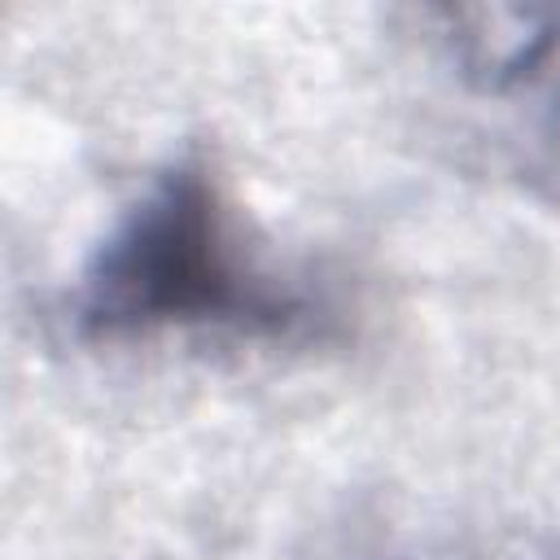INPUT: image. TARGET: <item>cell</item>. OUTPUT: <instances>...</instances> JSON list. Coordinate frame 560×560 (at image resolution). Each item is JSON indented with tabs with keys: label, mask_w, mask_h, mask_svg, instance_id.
Wrapping results in <instances>:
<instances>
[{
	"label": "cell",
	"mask_w": 560,
	"mask_h": 560,
	"mask_svg": "<svg viewBox=\"0 0 560 560\" xmlns=\"http://www.w3.org/2000/svg\"><path fill=\"white\" fill-rule=\"evenodd\" d=\"M70 319L96 341L171 328L293 341L315 328L319 302L245 241L201 162H171L88 254Z\"/></svg>",
	"instance_id": "6da1fadb"
},
{
	"label": "cell",
	"mask_w": 560,
	"mask_h": 560,
	"mask_svg": "<svg viewBox=\"0 0 560 560\" xmlns=\"http://www.w3.org/2000/svg\"><path fill=\"white\" fill-rule=\"evenodd\" d=\"M455 44L477 88L516 118L525 166L560 184V13H455Z\"/></svg>",
	"instance_id": "7a4b0ae2"
}]
</instances>
